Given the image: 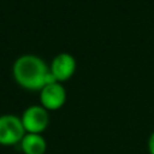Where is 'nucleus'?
I'll return each mask as SVG.
<instances>
[{
  "label": "nucleus",
  "instance_id": "5",
  "mask_svg": "<svg viewBox=\"0 0 154 154\" xmlns=\"http://www.w3.org/2000/svg\"><path fill=\"white\" fill-rule=\"evenodd\" d=\"M76 59L70 53H59L55 55L51 63L49 71L57 79V82L61 83L70 79L76 71Z\"/></svg>",
  "mask_w": 154,
  "mask_h": 154
},
{
  "label": "nucleus",
  "instance_id": "6",
  "mask_svg": "<svg viewBox=\"0 0 154 154\" xmlns=\"http://www.w3.org/2000/svg\"><path fill=\"white\" fill-rule=\"evenodd\" d=\"M19 144L24 154H45L47 150V142L41 134H25Z\"/></svg>",
  "mask_w": 154,
  "mask_h": 154
},
{
  "label": "nucleus",
  "instance_id": "4",
  "mask_svg": "<svg viewBox=\"0 0 154 154\" xmlns=\"http://www.w3.org/2000/svg\"><path fill=\"white\" fill-rule=\"evenodd\" d=\"M66 101V90L61 83L54 82L45 85L40 90V105L47 111H57Z\"/></svg>",
  "mask_w": 154,
  "mask_h": 154
},
{
  "label": "nucleus",
  "instance_id": "3",
  "mask_svg": "<svg viewBox=\"0 0 154 154\" xmlns=\"http://www.w3.org/2000/svg\"><path fill=\"white\" fill-rule=\"evenodd\" d=\"M20 120L26 134L42 135L49 125V114L48 111L41 105H31L23 111Z\"/></svg>",
  "mask_w": 154,
  "mask_h": 154
},
{
  "label": "nucleus",
  "instance_id": "7",
  "mask_svg": "<svg viewBox=\"0 0 154 154\" xmlns=\"http://www.w3.org/2000/svg\"><path fill=\"white\" fill-rule=\"evenodd\" d=\"M148 152L149 154H154V131L150 134L148 138Z\"/></svg>",
  "mask_w": 154,
  "mask_h": 154
},
{
  "label": "nucleus",
  "instance_id": "1",
  "mask_svg": "<svg viewBox=\"0 0 154 154\" xmlns=\"http://www.w3.org/2000/svg\"><path fill=\"white\" fill-rule=\"evenodd\" d=\"M12 75L18 85L26 90H41L45 85L57 82L47 64L37 55L23 54L16 59Z\"/></svg>",
  "mask_w": 154,
  "mask_h": 154
},
{
  "label": "nucleus",
  "instance_id": "2",
  "mask_svg": "<svg viewBox=\"0 0 154 154\" xmlns=\"http://www.w3.org/2000/svg\"><path fill=\"white\" fill-rule=\"evenodd\" d=\"M25 134L20 117L14 114L0 116V146L10 147L19 144Z\"/></svg>",
  "mask_w": 154,
  "mask_h": 154
}]
</instances>
